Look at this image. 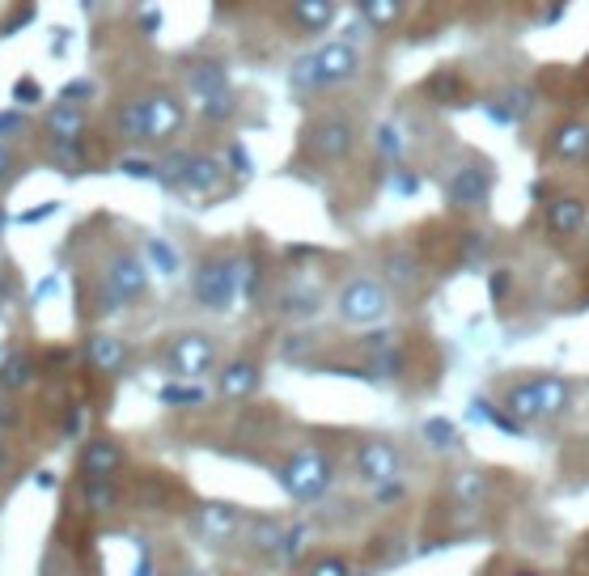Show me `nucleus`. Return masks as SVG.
Returning a JSON list of instances; mask_svg holds the SVG:
<instances>
[{
    "label": "nucleus",
    "instance_id": "nucleus-4",
    "mask_svg": "<svg viewBox=\"0 0 589 576\" xmlns=\"http://www.w3.org/2000/svg\"><path fill=\"white\" fill-rule=\"evenodd\" d=\"M276 483L284 488V496H293L297 504H314L331 492L335 483V462L323 454V449H297L280 462Z\"/></svg>",
    "mask_w": 589,
    "mask_h": 576
},
{
    "label": "nucleus",
    "instance_id": "nucleus-12",
    "mask_svg": "<svg viewBox=\"0 0 589 576\" xmlns=\"http://www.w3.org/2000/svg\"><path fill=\"white\" fill-rule=\"evenodd\" d=\"M187 526H191V534L200 538L204 547H229V543H234V538L242 534L246 517H242L238 504L208 500V504H200V509H195V513L187 517Z\"/></svg>",
    "mask_w": 589,
    "mask_h": 576
},
{
    "label": "nucleus",
    "instance_id": "nucleus-29",
    "mask_svg": "<svg viewBox=\"0 0 589 576\" xmlns=\"http://www.w3.org/2000/svg\"><path fill=\"white\" fill-rule=\"evenodd\" d=\"M306 576H352V568H348L344 555H318Z\"/></svg>",
    "mask_w": 589,
    "mask_h": 576
},
{
    "label": "nucleus",
    "instance_id": "nucleus-28",
    "mask_svg": "<svg viewBox=\"0 0 589 576\" xmlns=\"http://www.w3.org/2000/svg\"><path fill=\"white\" fill-rule=\"evenodd\" d=\"M34 377V365H30V356H9L5 365H0V390H22L26 382Z\"/></svg>",
    "mask_w": 589,
    "mask_h": 576
},
{
    "label": "nucleus",
    "instance_id": "nucleus-1",
    "mask_svg": "<svg viewBox=\"0 0 589 576\" xmlns=\"http://www.w3.org/2000/svg\"><path fill=\"white\" fill-rule=\"evenodd\" d=\"M187 123V106L170 89H145L128 102L115 106V132L128 144H157L178 136V128Z\"/></svg>",
    "mask_w": 589,
    "mask_h": 576
},
{
    "label": "nucleus",
    "instance_id": "nucleus-18",
    "mask_svg": "<svg viewBox=\"0 0 589 576\" xmlns=\"http://www.w3.org/2000/svg\"><path fill=\"white\" fill-rule=\"evenodd\" d=\"M318 310H323V284L318 280H301L293 276L289 284L280 288V314L284 318H314Z\"/></svg>",
    "mask_w": 589,
    "mask_h": 576
},
{
    "label": "nucleus",
    "instance_id": "nucleus-14",
    "mask_svg": "<svg viewBox=\"0 0 589 576\" xmlns=\"http://www.w3.org/2000/svg\"><path fill=\"white\" fill-rule=\"evenodd\" d=\"M174 183L191 195H208L225 183V161L212 153H183L174 161Z\"/></svg>",
    "mask_w": 589,
    "mask_h": 576
},
{
    "label": "nucleus",
    "instance_id": "nucleus-26",
    "mask_svg": "<svg viewBox=\"0 0 589 576\" xmlns=\"http://www.w3.org/2000/svg\"><path fill=\"white\" fill-rule=\"evenodd\" d=\"M403 13H407L403 0H365V5H361V17H365V22H369L373 30L399 26V22H403Z\"/></svg>",
    "mask_w": 589,
    "mask_h": 576
},
{
    "label": "nucleus",
    "instance_id": "nucleus-37",
    "mask_svg": "<svg viewBox=\"0 0 589 576\" xmlns=\"http://www.w3.org/2000/svg\"><path fill=\"white\" fill-rule=\"evenodd\" d=\"M585 551H589V538H585Z\"/></svg>",
    "mask_w": 589,
    "mask_h": 576
},
{
    "label": "nucleus",
    "instance_id": "nucleus-7",
    "mask_svg": "<svg viewBox=\"0 0 589 576\" xmlns=\"http://www.w3.org/2000/svg\"><path fill=\"white\" fill-rule=\"evenodd\" d=\"M390 305H395V293L373 276H352L335 293V314L348 327H373V322H382L390 314Z\"/></svg>",
    "mask_w": 589,
    "mask_h": 576
},
{
    "label": "nucleus",
    "instance_id": "nucleus-17",
    "mask_svg": "<svg viewBox=\"0 0 589 576\" xmlns=\"http://www.w3.org/2000/svg\"><path fill=\"white\" fill-rule=\"evenodd\" d=\"M589 157V123L564 119L547 136V161H585Z\"/></svg>",
    "mask_w": 589,
    "mask_h": 576
},
{
    "label": "nucleus",
    "instance_id": "nucleus-31",
    "mask_svg": "<svg viewBox=\"0 0 589 576\" xmlns=\"http://www.w3.org/2000/svg\"><path fill=\"white\" fill-rule=\"evenodd\" d=\"M13 174H17V157L5 149V144H0V187H5Z\"/></svg>",
    "mask_w": 589,
    "mask_h": 576
},
{
    "label": "nucleus",
    "instance_id": "nucleus-27",
    "mask_svg": "<svg viewBox=\"0 0 589 576\" xmlns=\"http://www.w3.org/2000/svg\"><path fill=\"white\" fill-rule=\"evenodd\" d=\"M81 500L89 504V513H106L119 504V492H115V479H102V483H81Z\"/></svg>",
    "mask_w": 589,
    "mask_h": 576
},
{
    "label": "nucleus",
    "instance_id": "nucleus-11",
    "mask_svg": "<svg viewBox=\"0 0 589 576\" xmlns=\"http://www.w3.org/2000/svg\"><path fill=\"white\" fill-rule=\"evenodd\" d=\"M445 200L462 212H484L492 200V161L471 157L467 166H454V174L445 178Z\"/></svg>",
    "mask_w": 589,
    "mask_h": 576
},
{
    "label": "nucleus",
    "instance_id": "nucleus-2",
    "mask_svg": "<svg viewBox=\"0 0 589 576\" xmlns=\"http://www.w3.org/2000/svg\"><path fill=\"white\" fill-rule=\"evenodd\" d=\"M501 407L517 424H539V420H556L573 407V382L556 373H543V377H517V382L505 386L501 394Z\"/></svg>",
    "mask_w": 589,
    "mask_h": 576
},
{
    "label": "nucleus",
    "instance_id": "nucleus-25",
    "mask_svg": "<svg viewBox=\"0 0 589 576\" xmlns=\"http://www.w3.org/2000/svg\"><path fill=\"white\" fill-rule=\"evenodd\" d=\"M284 534H289V526H284V521H276V517H255L251 530H246V538H251V551H255V555H276V560H280Z\"/></svg>",
    "mask_w": 589,
    "mask_h": 576
},
{
    "label": "nucleus",
    "instance_id": "nucleus-23",
    "mask_svg": "<svg viewBox=\"0 0 589 576\" xmlns=\"http://www.w3.org/2000/svg\"><path fill=\"white\" fill-rule=\"evenodd\" d=\"M187 89H191V98H195V102L217 98V94H229L225 64H217V60H200V64H191V68H187Z\"/></svg>",
    "mask_w": 589,
    "mask_h": 576
},
{
    "label": "nucleus",
    "instance_id": "nucleus-32",
    "mask_svg": "<svg viewBox=\"0 0 589 576\" xmlns=\"http://www.w3.org/2000/svg\"><path fill=\"white\" fill-rule=\"evenodd\" d=\"M85 407H73V411H68V437H77V432H85Z\"/></svg>",
    "mask_w": 589,
    "mask_h": 576
},
{
    "label": "nucleus",
    "instance_id": "nucleus-35",
    "mask_svg": "<svg viewBox=\"0 0 589 576\" xmlns=\"http://www.w3.org/2000/svg\"><path fill=\"white\" fill-rule=\"evenodd\" d=\"M509 576H539V572H530V568H517V572H509Z\"/></svg>",
    "mask_w": 589,
    "mask_h": 576
},
{
    "label": "nucleus",
    "instance_id": "nucleus-8",
    "mask_svg": "<svg viewBox=\"0 0 589 576\" xmlns=\"http://www.w3.org/2000/svg\"><path fill=\"white\" fill-rule=\"evenodd\" d=\"M162 365H166L170 377H178V382H195V377L212 373V365H217V339L204 335V331H178V335L166 339Z\"/></svg>",
    "mask_w": 589,
    "mask_h": 576
},
{
    "label": "nucleus",
    "instance_id": "nucleus-21",
    "mask_svg": "<svg viewBox=\"0 0 589 576\" xmlns=\"http://www.w3.org/2000/svg\"><path fill=\"white\" fill-rule=\"evenodd\" d=\"M128 356H132L128 344L115 339V335H89V344H85V360L98 373H106V377H115V373L128 369Z\"/></svg>",
    "mask_w": 589,
    "mask_h": 576
},
{
    "label": "nucleus",
    "instance_id": "nucleus-16",
    "mask_svg": "<svg viewBox=\"0 0 589 576\" xmlns=\"http://www.w3.org/2000/svg\"><path fill=\"white\" fill-rule=\"evenodd\" d=\"M263 386V369H259V360H229V365L217 373V394L229 403H242V399H251V394Z\"/></svg>",
    "mask_w": 589,
    "mask_h": 576
},
{
    "label": "nucleus",
    "instance_id": "nucleus-22",
    "mask_svg": "<svg viewBox=\"0 0 589 576\" xmlns=\"http://www.w3.org/2000/svg\"><path fill=\"white\" fill-rule=\"evenodd\" d=\"M284 17H289L301 34H323L339 17V9L331 5V0H297V5L284 9Z\"/></svg>",
    "mask_w": 589,
    "mask_h": 576
},
{
    "label": "nucleus",
    "instance_id": "nucleus-36",
    "mask_svg": "<svg viewBox=\"0 0 589 576\" xmlns=\"http://www.w3.org/2000/svg\"><path fill=\"white\" fill-rule=\"evenodd\" d=\"M0 471H5V454H0Z\"/></svg>",
    "mask_w": 589,
    "mask_h": 576
},
{
    "label": "nucleus",
    "instance_id": "nucleus-38",
    "mask_svg": "<svg viewBox=\"0 0 589 576\" xmlns=\"http://www.w3.org/2000/svg\"><path fill=\"white\" fill-rule=\"evenodd\" d=\"M187 576H195V572H187Z\"/></svg>",
    "mask_w": 589,
    "mask_h": 576
},
{
    "label": "nucleus",
    "instance_id": "nucleus-9",
    "mask_svg": "<svg viewBox=\"0 0 589 576\" xmlns=\"http://www.w3.org/2000/svg\"><path fill=\"white\" fill-rule=\"evenodd\" d=\"M352 475L369 488H390L403 475V449L390 437H365L352 449Z\"/></svg>",
    "mask_w": 589,
    "mask_h": 576
},
{
    "label": "nucleus",
    "instance_id": "nucleus-10",
    "mask_svg": "<svg viewBox=\"0 0 589 576\" xmlns=\"http://www.w3.org/2000/svg\"><path fill=\"white\" fill-rule=\"evenodd\" d=\"M238 288H242V263L238 259H208L200 272H195V301L204 305V310H234V297H238Z\"/></svg>",
    "mask_w": 589,
    "mask_h": 576
},
{
    "label": "nucleus",
    "instance_id": "nucleus-13",
    "mask_svg": "<svg viewBox=\"0 0 589 576\" xmlns=\"http://www.w3.org/2000/svg\"><path fill=\"white\" fill-rule=\"evenodd\" d=\"M543 229L560 242H573L589 229V204L581 195H551L543 208Z\"/></svg>",
    "mask_w": 589,
    "mask_h": 576
},
{
    "label": "nucleus",
    "instance_id": "nucleus-30",
    "mask_svg": "<svg viewBox=\"0 0 589 576\" xmlns=\"http://www.w3.org/2000/svg\"><path fill=\"white\" fill-rule=\"evenodd\" d=\"M162 399L166 403H204V390H183V386H170V390H162Z\"/></svg>",
    "mask_w": 589,
    "mask_h": 576
},
{
    "label": "nucleus",
    "instance_id": "nucleus-24",
    "mask_svg": "<svg viewBox=\"0 0 589 576\" xmlns=\"http://www.w3.org/2000/svg\"><path fill=\"white\" fill-rule=\"evenodd\" d=\"M488 492H492V479L484 475V471H454V479H450V496L462 504V509H479V504L488 500Z\"/></svg>",
    "mask_w": 589,
    "mask_h": 576
},
{
    "label": "nucleus",
    "instance_id": "nucleus-19",
    "mask_svg": "<svg viewBox=\"0 0 589 576\" xmlns=\"http://www.w3.org/2000/svg\"><path fill=\"white\" fill-rule=\"evenodd\" d=\"M47 132L56 149H81V132H85V111L77 102H56L47 111Z\"/></svg>",
    "mask_w": 589,
    "mask_h": 576
},
{
    "label": "nucleus",
    "instance_id": "nucleus-15",
    "mask_svg": "<svg viewBox=\"0 0 589 576\" xmlns=\"http://www.w3.org/2000/svg\"><path fill=\"white\" fill-rule=\"evenodd\" d=\"M123 466V445L115 437H89L81 449V483H102V479H115Z\"/></svg>",
    "mask_w": 589,
    "mask_h": 576
},
{
    "label": "nucleus",
    "instance_id": "nucleus-20",
    "mask_svg": "<svg viewBox=\"0 0 589 576\" xmlns=\"http://www.w3.org/2000/svg\"><path fill=\"white\" fill-rule=\"evenodd\" d=\"M382 276H386V288H390V293L407 297V293H416V288H420L424 267H420V259L412 255V250H390L386 263H382Z\"/></svg>",
    "mask_w": 589,
    "mask_h": 576
},
{
    "label": "nucleus",
    "instance_id": "nucleus-5",
    "mask_svg": "<svg viewBox=\"0 0 589 576\" xmlns=\"http://www.w3.org/2000/svg\"><path fill=\"white\" fill-rule=\"evenodd\" d=\"M356 149V119L344 111H327L301 128V153L318 166H339Z\"/></svg>",
    "mask_w": 589,
    "mask_h": 576
},
{
    "label": "nucleus",
    "instance_id": "nucleus-6",
    "mask_svg": "<svg viewBox=\"0 0 589 576\" xmlns=\"http://www.w3.org/2000/svg\"><path fill=\"white\" fill-rule=\"evenodd\" d=\"M149 288V267L140 255H132L128 246H119L111 259L102 267V284H98V314H111L123 310V301H136L145 297Z\"/></svg>",
    "mask_w": 589,
    "mask_h": 576
},
{
    "label": "nucleus",
    "instance_id": "nucleus-34",
    "mask_svg": "<svg viewBox=\"0 0 589 576\" xmlns=\"http://www.w3.org/2000/svg\"><path fill=\"white\" fill-rule=\"evenodd\" d=\"M22 128V115H13V111H0V132H17Z\"/></svg>",
    "mask_w": 589,
    "mask_h": 576
},
{
    "label": "nucleus",
    "instance_id": "nucleus-33",
    "mask_svg": "<svg viewBox=\"0 0 589 576\" xmlns=\"http://www.w3.org/2000/svg\"><path fill=\"white\" fill-rule=\"evenodd\" d=\"M13 98H22V102H39V85H34V81H17Z\"/></svg>",
    "mask_w": 589,
    "mask_h": 576
},
{
    "label": "nucleus",
    "instance_id": "nucleus-3",
    "mask_svg": "<svg viewBox=\"0 0 589 576\" xmlns=\"http://www.w3.org/2000/svg\"><path fill=\"white\" fill-rule=\"evenodd\" d=\"M356 77H361V47H352L344 39L306 51L289 72L293 89H301V94H327V89H339Z\"/></svg>",
    "mask_w": 589,
    "mask_h": 576
}]
</instances>
